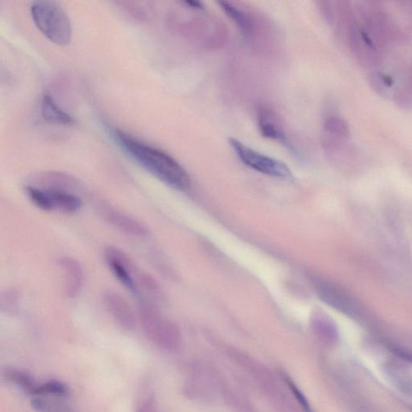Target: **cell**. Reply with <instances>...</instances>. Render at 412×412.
Listing matches in <instances>:
<instances>
[{
  "instance_id": "30bf717a",
  "label": "cell",
  "mask_w": 412,
  "mask_h": 412,
  "mask_svg": "<svg viewBox=\"0 0 412 412\" xmlns=\"http://www.w3.org/2000/svg\"><path fill=\"white\" fill-rule=\"evenodd\" d=\"M257 117H258L259 128L262 136L267 139L282 142L286 147L291 148L284 130L274 111L262 106L259 107Z\"/></svg>"
},
{
  "instance_id": "5b68a950",
  "label": "cell",
  "mask_w": 412,
  "mask_h": 412,
  "mask_svg": "<svg viewBox=\"0 0 412 412\" xmlns=\"http://www.w3.org/2000/svg\"><path fill=\"white\" fill-rule=\"evenodd\" d=\"M139 313L143 330L151 341L164 347L175 343L174 326L165 320L151 303L140 300Z\"/></svg>"
},
{
  "instance_id": "8fae6325",
  "label": "cell",
  "mask_w": 412,
  "mask_h": 412,
  "mask_svg": "<svg viewBox=\"0 0 412 412\" xmlns=\"http://www.w3.org/2000/svg\"><path fill=\"white\" fill-rule=\"evenodd\" d=\"M41 114L45 121L50 123L73 125L76 123L75 118L60 108L55 99L48 93H45L41 99Z\"/></svg>"
},
{
  "instance_id": "ba28073f",
  "label": "cell",
  "mask_w": 412,
  "mask_h": 412,
  "mask_svg": "<svg viewBox=\"0 0 412 412\" xmlns=\"http://www.w3.org/2000/svg\"><path fill=\"white\" fill-rule=\"evenodd\" d=\"M104 301L107 311L119 325L128 330H134L136 325L135 313L123 296L116 292L108 291L104 295Z\"/></svg>"
},
{
  "instance_id": "3957f363",
  "label": "cell",
  "mask_w": 412,
  "mask_h": 412,
  "mask_svg": "<svg viewBox=\"0 0 412 412\" xmlns=\"http://www.w3.org/2000/svg\"><path fill=\"white\" fill-rule=\"evenodd\" d=\"M26 194L35 206L45 211L73 213L82 206L79 196L68 191L27 186Z\"/></svg>"
},
{
  "instance_id": "4fadbf2b",
  "label": "cell",
  "mask_w": 412,
  "mask_h": 412,
  "mask_svg": "<svg viewBox=\"0 0 412 412\" xmlns=\"http://www.w3.org/2000/svg\"><path fill=\"white\" fill-rule=\"evenodd\" d=\"M325 135L334 138L348 140L350 136L349 124L343 118L331 116L326 118L324 123Z\"/></svg>"
},
{
  "instance_id": "5bb4252c",
  "label": "cell",
  "mask_w": 412,
  "mask_h": 412,
  "mask_svg": "<svg viewBox=\"0 0 412 412\" xmlns=\"http://www.w3.org/2000/svg\"><path fill=\"white\" fill-rule=\"evenodd\" d=\"M387 374L400 391L412 397V378L403 369L395 365L387 367Z\"/></svg>"
},
{
  "instance_id": "9a60e30c",
  "label": "cell",
  "mask_w": 412,
  "mask_h": 412,
  "mask_svg": "<svg viewBox=\"0 0 412 412\" xmlns=\"http://www.w3.org/2000/svg\"><path fill=\"white\" fill-rule=\"evenodd\" d=\"M9 377L11 380H13L15 384L23 388V390L35 395L38 385L34 383L33 379L29 377L28 375L25 373L16 372V370H13V372L9 373Z\"/></svg>"
},
{
  "instance_id": "ffe728a7",
  "label": "cell",
  "mask_w": 412,
  "mask_h": 412,
  "mask_svg": "<svg viewBox=\"0 0 412 412\" xmlns=\"http://www.w3.org/2000/svg\"><path fill=\"white\" fill-rule=\"evenodd\" d=\"M405 91H407L412 96V69L408 75L407 85L403 87Z\"/></svg>"
},
{
  "instance_id": "9c48e42d",
  "label": "cell",
  "mask_w": 412,
  "mask_h": 412,
  "mask_svg": "<svg viewBox=\"0 0 412 412\" xmlns=\"http://www.w3.org/2000/svg\"><path fill=\"white\" fill-rule=\"evenodd\" d=\"M65 276V292L69 298H74L80 294L84 282V272L79 261L69 256L59 260Z\"/></svg>"
},
{
  "instance_id": "ac0fdd59",
  "label": "cell",
  "mask_w": 412,
  "mask_h": 412,
  "mask_svg": "<svg viewBox=\"0 0 412 412\" xmlns=\"http://www.w3.org/2000/svg\"><path fill=\"white\" fill-rule=\"evenodd\" d=\"M138 283L151 295L158 294L160 292L158 284L150 274L146 273L140 274Z\"/></svg>"
},
{
  "instance_id": "6da1fadb",
  "label": "cell",
  "mask_w": 412,
  "mask_h": 412,
  "mask_svg": "<svg viewBox=\"0 0 412 412\" xmlns=\"http://www.w3.org/2000/svg\"><path fill=\"white\" fill-rule=\"evenodd\" d=\"M112 135L125 152L160 181L180 191L187 190L190 187L188 172L169 154L147 145L122 130L116 129L112 131Z\"/></svg>"
},
{
  "instance_id": "52a82bcc",
  "label": "cell",
  "mask_w": 412,
  "mask_h": 412,
  "mask_svg": "<svg viewBox=\"0 0 412 412\" xmlns=\"http://www.w3.org/2000/svg\"><path fill=\"white\" fill-rule=\"evenodd\" d=\"M101 216L113 228L131 236L143 237L148 234L145 225L133 218L128 216L109 205L101 204L99 207Z\"/></svg>"
},
{
  "instance_id": "7a4b0ae2",
  "label": "cell",
  "mask_w": 412,
  "mask_h": 412,
  "mask_svg": "<svg viewBox=\"0 0 412 412\" xmlns=\"http://www.w3.org/2000/svg\"><path fill=\"white\" fill-rule=\"evenodd\" d=\"M33 21L48 39L59 45L69 43L72 26L67 11L61 5L47 0L34 1L30 7Z\"/></svg>"
},
{
  "instance_id": "e0dca14e",
  "label": "cell",
  "mask_w": 412,
  "mask_h": 412,
  "mask_svg": "<svg viewBox=\"0 0 412 412\" xmlns=\"http://www.w3.org/2000/svg\"><path fill=\"white\" fill-rule=\"evenodd\" d=\"M18 301H19L18 292L15 290H7L0 298V306L4 311L14 312L18 308Z\"/></svg>"
},
{
  "instance_id": "d6986e66",
  "label": "cell",
  "mask_w": 412,
  "mask_h": 412,
  "mask_svg": "<svg viewBox=\"0 0 412 412\" xmlns=\"http://www.w3.org/2000/svg\"><path fill=\"white\" fill-rule=\"evenodd\" d=\"M185 4L188 6L189 8L194 9L195 10H203V5L200 2L196 1H185Z\"/></svg>"
},
{
  "instance_id": "277c9868",
  "label": "cell",
  "mask_w": 412,
  "mask_h": 412,
  "mask_svg": "<svg viewBox=\"0 0 412 412\" xmlns=\"http://www.w3.org/2000/svg\"><path fill=\"white\" fill-rule=\"evenodd\" d=\"M229 143L238 157L249 168L273 177L289 178L291 177V172L288 165L282 160L257 152L235 138H230Z\"/></svg>"
},
{
  "instance_id": "2e32d148",
  "label": "cell",
  "mask_w": 412,
  "mask_h": 412,
  "mask_svg": "<svg viewBox=\"0 0 412 412\" xmlns=\"http://www.w3.org/2000/svg\"><path fill=\"white\" fill-rule=\"evenodd\" d=\"M68 389L67 386L57 381L48 382L46 384L38 385L35 395H44V394H52V395L65 396L67 395Z\"/></svg>"
},
{
  "instance_id": "7c38bea8",
  "label": "cell",
  "mask_w": 412,
  "mask_h": 412,
  "mask_svg": "<svg viewBox=\"0 0 412 412\" xmlns=\"http://www.w3.org/2000/svg\"><path fill=\"white\" fill-rule=\"evenodd\" d=\"M218 4L221 9L224 11L225 14L240 30L244 37L247 38L252 37L254 30L252 18L240 8L236 7V6L230 2L220 1Z\"/></svg>"
},
{
  "instance_id": "8992f818",
  "label": "cell",
  "mask_w": 412,
  "mask_h": 412,
  "mask_svg": "<svg viewBox=\"0 0 412 412\" xmlns=\"http://www.w3.org/2000/svg\"><path fill=\"white\" fill-rule=\"evenodd\" d=\"M104 258L107 265L118 282L133 294L140 296L139 284L134 276L136 274L135 266L130 260L129 257L125 255L121 250L116 247H107L105 250Z\"/></svg>"
}]
</instances>
